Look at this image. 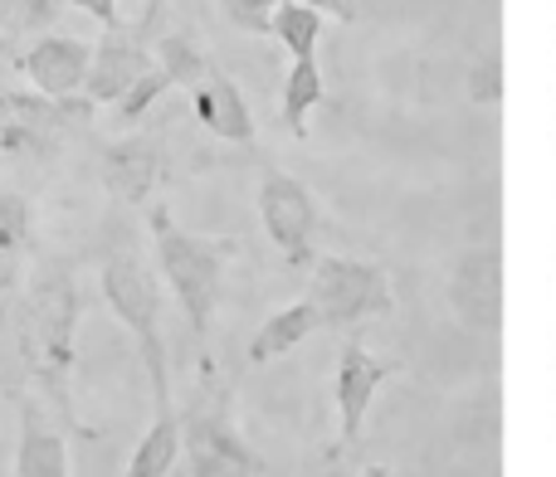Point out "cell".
I'll list each match as a JSON object with an SVG mask.
<instances>
[{"label": "cell", "instance_id": "cell-1", "mask_svg": "<svg viewBox=\"0 0 556 477\" xmlns=\"http://www.w3.org/2000/svg\"><path fill=\"white\" fill-rule=\"evenodd\" d=\"M78 317H84V297H78L68 263H45L29 278L25 312H20V356H25L29 375L59 404H64V385H68V371H74Z\"/></svg>", "mask_w": 556, "mask_h": 477}, {"label": "cell", "instance_id": "cell-2", "mask_svg": "<svg viewBox=\"0 0 556 477\" xmlns=\"http://www.w3.org/2000/svg\"><path fill=\"white\" fill-rule=\"evenodd\" d=\"M103 278V297L113 307V317L132 332L137 351L147 361V375H152V395L156 410L172 404V375H166V341H162V293H156L152 268L142 263L137 248H113L98 268Z\"/></svg>", "mask_w": 556, "mask_h": 477}, {"label": "cell", "instance_id": "cell-3", "mask_svg": "<svg viewBox=\"0 0 556 477\" xmlns=\"http://www.w3.org/2000/svg\"><path fill=\"white\" fill-rule=\"evenodd\" d=\"M152 248L156 263H162V278L172 283L176 302H181L186 322H191L195 336L211 332V317L220 307V283H225V244H211V238L186 234L181 224L172 220L166 205L152 210Z\"/></svg>", "mask_w": 556, "mask_h": 477}, {"label": "cell", "instance_id": "cell-4", "mask_svg": "<svg viewBox=\"0 0 556 477\" xmlns=\"http://www.w3.org/2000/svg\"><path fill=\"white\" fill-rule=\"evenodd\" d=\"M181 449L191 459V477H254L260 473V459L240 439V429L230 420V400H225V390L215 385L211 371H205L195 404L181 414Z\"/></svg>", "mask_w": 556, "mask_h": 477}, {"label": "cell", "instance_id": "cell-5", "mask_svg": "<svg viewBox=\"0 0 556 477\" xmlns=\"http://www.w3.org/2000/svg\"><path fill=\"white\" fill-rule=\"evenodd\" d=\"M93 103H54L35 88H0V152L5 156H54L59 137L74 123H88Z\"/></svg>", "mask_w": 556, "mask_h": 477}, {"label": "cell", "instance_id": "cell-6", "mask_svg": "<svg viewBox=\"0 0 556 477\" xmlns=\"http://www.w3.org/2000/svg\"><path fill=\"white\" fill-rule=\"evenodd\" d=\"M307 297L317 302L327 326H352L386 307V278L352 258H317L307 278Z\"/></svg>", "mask_w": 556, "mask_h": 477}, {"label": "cell", "instance_id": "cell-7", "mask_svg": "<svg viewBox=\"0 0 556 477\" xmlns=\"http://www.w3.org/2000/svg\"><path fill=\"white\" fill-rule=\"evenodd\" d=\"M162 176H166V132L162 127L117 137V142L103 146V156H98V181H103V191L123 205L152 201Z\"/></svg>", "mask_w": 556, "mask_h": 477}, {"label": "cell", "instance_id": "cell-8", "mask_svg": "<svg viewBox=\"0 0 556 477\" xmlns=\"http://www.w3.org/2000/svg\"><path fill=\"white\" fill-rule=\"evenodd\" d=\"M260 215H264V230L278 248H283L288 263H307L313 258V234H317V205L307 195L303 181H293L288 171H264L260 185Z\"/></svg>", "mask_w": 556, "mask_h": 477}, {"label": "cell", "instance_id": "cell-9", "mask_svg": "<svg viewBox=\"0 0 556 477\" xmlns=\"http://www.w3.org/2000/svg\"><path fill=\"white\" fill-rule=\"evenodd\" d=\"M152 64H156V59H152V44H147V29L142 25L103 29V39L93 44V59H88L84 98L93 107L117 103V98H123Z\"/></svg>", "mask_w": 556, "mask_h": 477}, {"label": "cell", "instance_id": "cell-10", "mask_svg": "<svg viewBox=\"0 0 556 477\" xmlns=\"http://www.w3.org/2000/svg\"><path fill=\"white\" fill-rule=\"evenodd\" d=\"M88 59H93V44H84V39L39 35L35 44L20 54V74L35 83V93L54 98V103H74V98L84 93Z\"/></svg>", "mask_w": 556, "mask_h": 477}, {"label": "cell", "instance_id": "cell-11", "mask_svg": "<svg viewBox=\"0 0 556 477\" xmlns=\"http://www.w3.org/2000/svg\"><path fill=\"white\" fill-rule=\"evenodd\" d=\"M395 375L391 361L371 356L362 341H346L342 365H337V414H342V449H356L366 429V414H371V400L386 381Z\"/></svg>", "mask_w": 556, "mask_h": 477}, {"label": "cell", "instance_id": "cell-12", "mask_svg": "<svg viewBox=\"0 0 556 477\" xmlns=\"http://www.w3.org/2000/svg\"><path fill=\"white\" fill-rule=\"evenodd\" d=\"M191 107L205 123V132L225 137V142H254L250 103H244V93L235 88V78L225 68H215V64L205 68V78L191 88Z\"/></svg>", "mask_w": 556, "mask_h": 477}, {"label": "cell", "instance_id": "cell-13", "mask_svg": "<svg viewBox=\"0 0 556 477\" xmlns=\"http://www.w3.org/2000/svg\"><path fill=\"white\" fill-rule=\"evenodd\" d=\"M323 326L327 322L313 297H303V302H293V307H278L274 317H264L260 332L250 336V361L264 365V361H274V356H288L298 341H307V336L323 332Z\"/></svg>", "mask_w": 556, "mask_h": 477}, {"label": "cell", "instance_id": "cell-14", "mask_svg": "<svg viewBox=\"0 0 556 477\" xmlns=\"http://www.w3.org/2000/svg\"><path fill=\"white\" fill-rule=\"evenodd\" d=\"M15 477H68V443H64V434H49L29 404L20 410Z\"/></svg>", "mask_w": 556, "mask_h": 477}, {"label": "cell", "instance_id": "cell-15", "mask_svg": "<svg viewBox=\"0 0 556 477\" xmlns=\"http://www.w3.org/2000/svg\"><path fill=\"white\" fill-rule=\"evenodd\" d=\"M454 302H459L464 322L469 326H489L498 317V258L493 254H469L454 283Z\"/></svg>", "mask_w": 556, "mask_h": 477}, {"label": "cell", "instance_id": "cell-16", "mask_svg": "<svg viewBox=\"0 0 556 477\" xmlns=\"http://www.w3.org/2000/svg\"><path fill=\"white\" fill-rule=\"evenodd\" d=\"M176 459H181V414L166 404V410H156V420H152V429L142 434V443L132 449L123 477H166L176 468Z\"/></svg>", "mask_w": 556, "mask_h": 477}, {"label": "cell", "instance_id": "cell-17", "mask_svg": "<svg viewBox=\"0 0 556 477\" xmlns=\"http://www.w3.org/2000/svg\"><path fill=\"white\" fill-rule=\"evenodd\" d=\"M327 103V83H323V68L317 59H293L288 68V83H283V123L293 137L307 132V113Z\"/></svg>", "mask_w": 556, "mask_h": 477}, {"label": "cell", "instance_id": "cell-18", "mask_svg": "<svg viewBox=\"0 0 556 477\" xmlns=\"http://www.w3.org/2000/svg\"><path fill=\"white\" fill-rule=\"evenodd\" d=\"M29 254V205L15 191H0V287L15 283Z\"/></svg>", "mask_w": 556, "mask_h": 477}, {"label": "cell", "instance_id": "cell-19", "mask_svg": "<svg viewBox=\"0 0 556 477\" xmlns=\"http://www.w3.org/2000/svg\"><path fill=\"white\" fill-rule=\"evenodd\" d=\"M152 49H156V68L172 78V88H186V93H191L205 78V68H211V59L201 54V44H195L191 35H156Z\"/></svg>", "mask_w": 556, "mask_h": 477}, {"label": "cell", "instance_id": "cell-20", "mask_svg": "<svg viewBox=\"0 0 556 477\" xmlns=\"http://www.w3.org/2000/svg\"><path fill=\"white\" fill-rule=\"evenodd\" d=\"M317 35H323V15L303 0H283L274 15V39L293 59H317Z\"/></svg>", "mask_w": 556, "mask_h": 477}, {"label": "cell", "instance_id": "cell-21", "mask_svg": "<svg viewBox=\"0 0 556 477\" xmlns=\"http://www.w3.org/2000/svg\"><path fill=\"white\" fill-rule=\"evenodd\" d=\"M59 15H64L59 0H0V35H10V39L35 35L39 39Z\"/></svg>", "mask_w": 556, "mask_h": 477}, {"label": "cell", "instance_id": "cell-22", "mask_svg": "<svg viewBox=\"0 0 556 477\" xmlns=\"http://www.w3.org/2000/svg\"><path fill=\"white\" fill-rule=\"evenodd\" d=\"M166 88H172V78H166L162 68L152 64V68H147V74L137 78V83L127 88V93L113 103V107H117V117H123V123H142V117L152 113L156 103H162V93H166Z\"/></svg>", "mask_w": 556, "mask_h": 477}, {"label": "cell", "instance_id": "cell-23", "mask_svg": "<svg viewBox=\"0 0 556 477\" xmlns=\"http://www.w3.org/2000/svg\"><path fill=\"white\" fill-rule=\"evenodd\" d=\"M283 0H220L225 20H230L235 29H244V35H274V15Z\"/></svg>", "mask_w": 556, "mask_h": 477}, {"label": "cell", "instance_id": "cell-24", "mask_svg": "<svg viewBox=\"0 0 556 477\" xmlns=\"http://www.w3.org/2000/svg\"><path fill=\"white\" fill-rule=\"evenodd\" d=\"M68 5H78V10H84V15H93L103 29L127 25V20H123V10H117V0H68Z\"/></svg>", "mask_w": 556, "mask_h": 477}, {"label": "cell", "instance_id": "cell-25", "mask_svg": "<svg viewBox=\"0 0 556 477\" xmlns=\"http://www.w3.org/2000/svg\"><path fill=\"white\" fill-rule=\"evenodd\" d=\"M15 74H20V44L10 35H0V88H5Z\"/></svg>", "mask_w": 556, "mask_h": 477}, {"label": "cell", "instance_id": "cell-26", "mask_svg": "<svg viewBox=\"0 0 556 477\" xmlns=\"http://www.w3.org/2000/svg\"><path fill=\"white\" fill-rule=\"evenodd\" d=\"M313 5L317 15H332V20H356V0H303Z\"/></svg>", "mask_w": 556, "mask_h": 477}, {"label": "cell", "instance_id": "cell-27", "mask_svg": "<svg viewBox=\"0 0 556 477\" xmlns=\"http://www.w3.org/2000/svg\"><path fill=\"white\" fill-rule=\"evenodd\" d=\"M162 10H166V0H147V5H142V20H137V25H142L147 35H152V25L162 20Z\"/></svg>", "mask_w": 556, "mask_h": 477}, {"label": "cell", "instance_id": "cell-28", "mask_svg": "<svg viewBox=\"0 0 556 477\" xmlns=\"http://www.w3.org/2000/svg\"><path fill=\"white\" fill-rule=\"evenodd\" d=\"M327 477H346L342 473V453H332V468H327Z\"/></svg>", "mask_w": 556, "mask_h": 477}, {"label": "cell", "instance_id": "cell-29", "mask_svg": "<svg viewBox=\"0 0 556 477\" xmlns=\"http://www.w3.org/2000/svg\"><path fill=\"white\" fill-rule=\"evenodd\" d=\"M362 477H391L386 468H362Z\"/></svg>", "mask_w": 556, "mask_h": 477}]
</instances>
